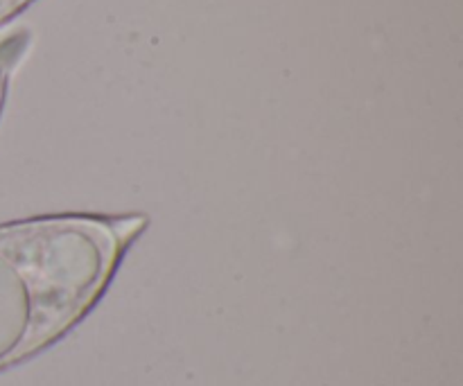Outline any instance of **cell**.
Wrapping results in <instances>:
<instances>
[{
  "mask_svg": "<svg viewBox=\"0 0 463 386\" xmlns=\"http://www.w3.org/2000/svg\"><path fill=\"white\" fill-rule=\"evenodd\" d=\"M147 215H48L0 224V373L75 328Z\"/></svg>",
  "mask_w": 463,
  "mask_h": 386,
  "instance_id": "6da1fadb",
  "label": "cell"
},
{
  "mask_svg": "<svg viewBox=\"0 0 463 386\" xmlns=\"http://www.w3.org/2000/svg\"><path fill=\"white\" fill-rule=\"evenodd\" d=\"M12 54L14 50L9 48L7 43H0V111H3L5 89H7V72H9V63H12Z\"/></svg>",
  "mask_w": 463,
  "mask_h": 386,
  "instance_id": "7a4b0ae2",
  "label": "cell"
},
{
  "mask_svg": "<svg viewBox=\"0 0 463 386\" xmlns=\"http://www.w3.org/2000/svg\"><path fill=\"white\" fill-rule=\"evenodd\" d=\"M30 3L32 0H0V27L12 21L16 14H21Z\"/></svg>",
  "mask_w": 463,
  "mask_h": 386,
  "instance_id": "3957f363",
  "label": "cell"
}]
</instances>
